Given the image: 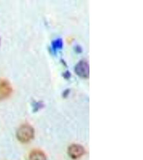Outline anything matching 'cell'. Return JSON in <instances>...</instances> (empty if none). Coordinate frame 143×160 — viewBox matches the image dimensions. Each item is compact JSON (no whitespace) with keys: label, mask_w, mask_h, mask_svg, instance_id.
<instances>
[{"label":"cell","mask_w":143,"mask_h":160,"mask_svg":"<svg viewBox=\"0 0 143 160\" xmlns=\"http://www.w3.org/2000/svg\"><path fill=\"white\" fill-rule=\"evenodd\" d=\"M75 71L78 76L87 78L89 74V68L87 62L84 60L79 62L76 66Z\"/></svg>","instance_id":"obj_4"},{"label":"cell","mask_w":143,"mask_h":160,"mask_svg":"<svg viewBox=\"0 0 143 160\" xmlns=\"http://www.w3.org/2000/svg\"><path fill=\"white\" fill-rule=\"evenodd\" d=\"M69 155L73 159H77L84 154L85 149L82 146L78 144H73L68 148Z\"/></svg>","instance_id":"obj_3"},{"label":"cell","mask_w":143,"mask_h":160,"mask_svg":"<svg viewBox=\"0 0 143 160\" xmlns=\"http://www.w3.org/2000/svg\"><path fill=\"white\" fill-rule=\"evenodd\" d=\"M13 92V87L10 82L6 78H0V100L8 98Z\"/></svg>","instance_id":"obj_2"},{"label":"cell","mask_w":143,"mask_h":160,"mask_svg":"<svg viewBox=\"0 0 143 160\" xmlns=\"http://www.w3.org/2000/svg\"><path fill=\"white\" fill-rule=\"evenodd\" d=\"M29 160H47L46 155L40 150H34L29 154Z\"/></svg>","instance_id":"obj_5"},{"label":"cell","mask_w":143,"mask_h":160,"mask_svg":"<svg viewBox=\"0 0 143 160\" xmlns=\"http://www.w3.org/2000/svg\"><path fill=\"white\" fill-rule=\"evenodd\" d=\"M62 48V40L61 39H57L53 42L52 50L54 51H56L57 50H60Z\"/></svg>","instance_id":"obj_6"},{"label":"cell","mask_w":143,"mask_h":160,"mask_svg":"<svg viewBox=\"0 0 143 160\" xmlns=\"http://www.w3.org/2000/svg\"><path fill=\"white\" fill-rule=\"evenodd\" d=\"M34 130L32 126L29 124H23L20 126L17 131V138L23 143H26L34 137Z\"/></svg>","instance_id":"obj_1"}]
</instances>
